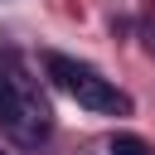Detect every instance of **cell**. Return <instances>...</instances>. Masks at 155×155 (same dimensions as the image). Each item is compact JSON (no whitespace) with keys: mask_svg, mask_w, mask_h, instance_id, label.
<instances>
[{"mask_svg":"<svg viewBox=\"0 0 155 155\" xmlns=\"http://www.w3.org/2000/svg\"><path fill=\"white\" fill-rule=\"evenodd\" d=\"M0 131L19 145V150H39L48 136H53V111L44 102V92L19 73H0Z\"/></svg>","mask_w":155,"mask_h":155,"instance_id":"obj_1","label":"cell"},{"mask_svg":"<svg viewBox=\"0 0 155 155\" xmlns=\"http://www.w3.org/2000/svg\"><path fill=\"white\" fill-rule=\"evenodd\" d=\"M44 68H48V78H53L78 107L102 111V116H131V97H126L111 78H102L92 63H78V58H68V53H48Z\"/></svg>","mask_w":155,"mask_h":155,"instance_id":"obj_2","label":"cell"},{"mask_svg":"<svg viewBox=\"0 0 155 155\" xmlns=\"http://www.w3.org/2000/svg\"><path fill=\"white\" fill-rule=\"evenodd\" d=\"M107 150H111V155H155V150H150L140 136H131V131H111Z\"/></svg>","mask_w":155,"mask_h":155,"instance_id":"obj_3","label":"cell"},{"mask_svg":"<svg viewBox=\"0 0 155 155\" xmlns=\"http://www.w3.org/2000/svg\"><path fill=\"white\" fill-rule=\"evenodd\" d=\"M0 155H10V150H5V145H0Z\"/></svg>","mask_w":155,"mask_h":155,"instance_id":"obj_4","label":"cell"}]
</instances>
